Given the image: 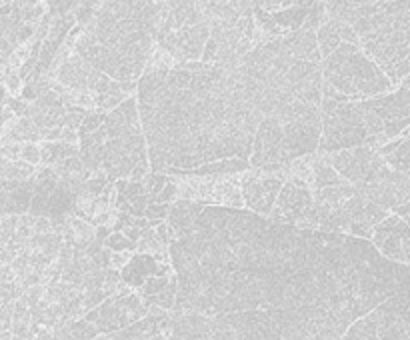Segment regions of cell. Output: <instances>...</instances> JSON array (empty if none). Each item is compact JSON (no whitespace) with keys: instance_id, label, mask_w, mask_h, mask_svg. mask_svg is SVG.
I'll use <instances>...</instances> for the list:
<instances>
[{"instance_id":"cell-1","label":"cell","mask_w":410,"mask_h":340,"mask_svg":"<svg viewBox=\"0 0 410 340\" xmlns=\"http://www.w3.org/2000/svg\"><path fill=\"white\" fill-rule=\"evenodd\" d=\"M322 81L344 96H379L392 88L386 74L370 61L359 44L340 42L320 64Z\"/></svg>"},{"instance_id":"cell-2","label":"cell","mask_w":410,"mask_h":340,"mask_svg":"<svg viewBox=\"0 0 410 340\" xmlns=\"http://www.w3.org/2000/svg\"><path fill=\"white\" fill-rule=\"evenodd\" d=\"M328 165L332 166L337 170V175L349 185L372 180V178L382 175L386 168H390L376 150H372L364 145L354 146L349 150L332 153V156L328 158Z\"/></svg>"},{"instance_id":"cell-3","label":"cell","mask_w":410,"mask_h":340,"mask_svg":"<svg viewBox=\"0 0 410 340\" xmlns=\"http://www.w3.org/2000/svg\"><path fill=\"white\" fill-rule=\"evenodd\" d=\"M364 106L372 110V113L379 116L384 126V138L392 140L396 138L402 130L409 128L410 123V91H409V78L402 81L396 93L390 94H379V96H372L370 101H362Z\"/></svg>"},{"instance_id":"cell-4","label":"cell","mask_w":410,"mask_h":340,"mask_svg":"<svg viewBox=\"0 0 410 340\" xmlns=\"http://www.w3.org/2000/svg\"><path fill=\"white\" fill-rule=\"evenodd\" d=\"M250 163L255 168L267 165H290L282 146V123L277 116H262L258 123L252 146H250Z\"/></svg>"},{"instance_id":"cell-5","label":"cell","mask_w":410,"mask_h":340,"mask_svg":"<svg viewBox=\"0 0 410 340\" xmlns=\"http://www.w3.org/2000/svg\"><path fill=\"white\" fill-rule=\"evenodd\" d=\"M320 140V113H310L297 120L282 124V146L288 163L298 160L300 156L314 155Z\"/></svg>"},{"instance_id":"cell-6","label":"cell","mask_w":410,"mask_h":340,"mask_svg":"<svg viewBox=\"0 0 410 340\" xmlns=\"http://www.w3.org/2000/svg\"><path fill=\"white\" fill-rule=\"evenodd\" d=\"M372 244L379 248V252L384 258L399 264H409L410 235L406 220H402L396 215L386 217L382 222L372 228Z\"/></svg>"},{"instance_id":"cell-7","label":"cell","mask_w":410,"mask_h":340,"mask_svg":"<svg viewBox=\"0 0 410 340\" xmlns=\"http://www.w3.org/2000/svg\"><path fill=\"white\" fill-rule=\"evenodd\" d=\"M282 188V178L278 176H268V172H262L260 168L250 172L242 182V202L250 210L258 215H270L272 208L277 205V196Z\"/></svg>"},{"instance_id":"cell-8","label":"cell","mask_w":410,"mask_h":340,"mask_svg":"<svg viewBox=\"0 0 410 340\" xmlns=\"http://www.w3.org/2000/svg\"><path fill=\"white\" fill-rule=\"evenodd\" d=\"M163 274H170V267L156 262V258L148 257L146 252H140L138 257L130 258L121 268V280L130 289H140L146 279L163 277Z\"/></svg>"},{"instance_id":"cell-9","label":"cell","mask_w":410,"mask_h":340,"mask_svg":"<svg viewBox=\"0 0 410 340\" xmlns=\"http://www.w3.org/2000/svg\"><path fill=\"white\" fill-rule=\"evenodd\" d=\"M91 68L93 66H88L81 56L72 54L68 58H64L58 73H56L58 84L64 86V88H68V91H74V93H88V74H91Z\"/></svg>"},{"instance_id":"cell-10","label":"cell","mask_w":410,"mask_h":340,"mask_svg":"<svg viewBox=\"0 0 410 340\" xmlns=\"http://www.w3.org/2000/svg\"><path fill=\"white\" fill-rule=\"evenodd\" d=\"M314 34H317V48L320 52V58H327L330 52L339 48L340 36L337 19H328L324 24H320V29Z\"/></svg>"},{"instance_id":"cell-11","label":"cell","mask_w":410,"mask_h":340,"mask_svg":"<svg viewBox=\"0 0 410 340\" xmlns=\"http://www.w3.org/2000/svg\"><path fill=\"white\" fill-rule=\"evenodd\" d=\"M34 175V166L24 160H9L0 156V180H26Z\"/></svg>"},{"instance_id":"cell-12","label":"cell","mask_w":410,"mask_h":340,"mask_svg":"<svg viewBox=\"0 0 410 340\" xmlns=\"http://www.w3.org/2000/svg\"><path fill=\"white\" fill-rule=\"evenodd\" d=\"M308 9H302V6H294V9H287V11H278L272 12V19L277 22V26L282 31V29H290V31H298L302 29V24L307 21Z\"/></svg>"},{"instance_id":"cell-13","label":"cell","mask_w":410,"mask_h":340,"mask_svg":"<svg viewBox=\"0 0 410 340\" xmlns=\"http://www.w3.org/2000/svg\"><path fill=\"white\" fill-rule=\"evenodd\" d=\"M384 158V163L392 168V170H396V172H402V175H409V168H410V145H409V138H404L402 143H400L392 153H389L386 156H382Z\"/></svg>"},{"instance_id":"cell-14","label":"cell","mask_w":410,"mask_h":340,"mask_svg":"<svg viewBox=\"0 0 410 340\" xmlns=\"http://www.w3.org/2000/svg\"><path fill=\"white\" fill-rule=\"evenodd\" d=\"M68 329H71V334L74 340H93L101 334L93 322H88V320L84 319L68 320Z\"/></svg>"},{"instance_id":"cell-15","label":"cell","mask_w":410,"mask_h":340,"mask_svg":"<svg viewBox=\"0 0 410 340\" xmlns=\"http://www.w3.org/2000/svg\"><path fill=\"white\" fill-rule=\"evenodd\" d=\"M104 248H108L111 252H130V250H134L136 248V242H133V240H128V238L124 237L123 232H111L108 237L104 238L103 242Z\"/></svg>"},{"instance_id":"cell-16","label":"cell","mask_w":410,"mask_h":340,"mask_svg":"<svg viewBox=\"0 0 410 340\" xmlns=\"http://www.w3.org/2000/svg\"><path fill=\"white\" fill-rule=\"evenodd\" d=\"M170 280V274H163V277H150V279L144 280V284L140 287V297H154L158 294L160 290L166 289Z\"/></svg>"},{"instance_id":"cell-17","label":"cell","mask_w":410,"mask_h":340,"mask_svg":"<svg viewBox=\"0 0 410 340\" xmlns=\"http://www.w3.org/2000/svg\"><path fill=\"white\" fill-rule=\"evenodd\" d=\"M104 120V114L101 113H86L84 114V118H82L81 126H78V138L81 136H86V134L94 133Z\"/></svg>"},{"instance_id":"cell-18","label":"cell","mask_w":410,"mask_h":340,"mask_svg":"<svg viewBox=\"0 0 410 340\" xmlns=\"http://www.w3.org/2000/svg\"><path fill=\"white\" fill-rule=\"evenodd\" d=\"M255 12H257V19L258 22H260V26H262V31L270 32V34H280V32H282L277 26V22H275L270 12H267L265 9H255Z\"/></svg>"},{"instance_id":"cell-19","label":"cell","mask_w":410,"mask_h":340,"mask_svg":"<svg viewBox=\"0 0 410 340\" xmlns=\"http://www.w3.org/2000/svg\"><path fill=\"white\" fill-rule=\"evenodd\" d=\"M21 160L29 163V165H39L41 163V148L34 145V143H26L21 145Z\"/></svg>"},{"instance_id":"cell-20","label":"cell","mask_w":410,"mask_h":340,"mask_svg":"<svg viewBox=\"0 0 410 340\" xmlns=\"http://www.w3.org/2000/svg\"><path fill=\"white\" fill-rule=\"evenodd\" d=\"M128 260H130L128 252H111V267L118 268V270H121Z\"/></svg>"},{"instance_id":"cell-21","label":"cell","mask_w":410,"mask_h":340,"mask_svg":"<svg viewBox=\"0 0 410 340\" xmlns=\"http://www.w3.org/2000/svg\"><path fill=\"white\" fill-rule=\"evenodd\" d=\"M350 6H359V4H384L390 0H347Z\"/></svg>"},{"instance_id":"cell-22","label":"cell","mask_w":410,"mask_h":340,"mask_svg":"<svg viewBox=\"0 0 410 340\" xmlns=\"http://www.w3.org/2000/svg\"><path fill=\"white\" fill-rule=\"evenodd\" d=\"M6 83H9V88H11V91H16L21 81H19V76H16V74H11V76L6 78Z\"/></svg>"},{"instance_id":"cell-23","label":"cell","mask_w":410,"mask_h":340,"mask_svg":"<svg viewBox=\"0 0 410 340\" xmlns=\"http://www.w3.org/2000/svg\"><path fill=\"white\" fill-rule=\"evenodd\" d=\"M292 2H294L297 6H302V9H310L317 0H292Z\"/></svg>"}]
</instances>
